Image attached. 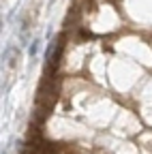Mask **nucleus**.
<instances>
[{
	"label": "nucleus",
	"mask_w": 152,
	"mask_h": 154,
	"mask_svg": "<svg viewBox=\"0 0 152 154\" xmlns=\"http://www.w3.org/2000/svg\"><path fill=\"white\" fill-rule=\"evenodd\" d=\"M36 54H39V38L30 41V47H28V56H30V58H34Z\"/></svg>",
	"instance_id": "1"
}]
</instances>
